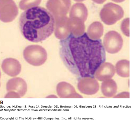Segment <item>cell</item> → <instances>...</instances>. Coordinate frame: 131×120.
Instances as JSON below:
<instances>
[{"instance_id": "obj_1", "label": "cell", "mask_w": 131, "mask_h": 120, "mask_svg": "<svg viewBox=\"0 0 131 120\" xmlns=\"http://www.w3.org/2000/svg\"><path fill=\"white\" fill-rule=\"evenodd\" d=\"M59 54L67 67L82 77L94 74L105 58L101 41L92 40L86 33L79 36L70 34L61 40Z\"/></svg>"}, {"instance_id": "obj_14", "label": "cell", "mask_w": 131, "mask_h": 120, "mask_svg": "<svg viewBox=\"0 0 131 120\" xmlns=\"http://www.w3.org/2000/svg\"><path fill=\"white\" fill-rule=\"evenodd\" d=\"M130 19L129 18L124 19L122 23L121 30L125 35L127 36H130Z\"/></svg>"}, {"instance_id": "obj_2", "label": "cell", "mask_w": 131, "mask_h": 120, "mask_svg": "<svg viewBox=\"0 0 131 120\" xmlns=\"http://www.w3.org/2000/svg\"><path fill=\"white\" fill-rule=\"evenodd\" d=\"M55 24L52 14L40 6L27 9L21 14L19 20L22 35L27 40L34 43L44 41L51 36Z\"/></svg>"}, {"instance_id": "obj_13", "label": "cell", "mask_w": 131, "mask_h": 120, "mask_svg": "<svg viewBox=\"0 0 131 120\" xmlns=\"http://www.w3.org/2000/svg\"><path fill=\"white\" fill-rule=\"evenodd\" d=\"M117 89L116 83L113 80L103 82L102 85V89L103 93L106 94H114L116 91Z\"/></svg>"}, {"instance_id": "obj_12", "label": "cell", "mask_w": 131, "mask_h": 120, "mask_svg": "<svg viewBox=\"0 0 131 120\" xmlns=\"http://www.w3.org/2000/svg\"><path fill=\"white\" fill-rule=\"evenodd\" d=\"M71 15L72 16L79 17L85 20L87 15L86 8L83 4H76L73 7Z\"/></svg>"}, {"instance_id": "obj_11", "label": "cell", "mask_w": 131, "mask_h": 120, "mask_svg": "<svg viewBox=\"0 0 131 120\" xmlns=\"http://www.w3.org/2000/svg\"><path fill=\"white\" fill-rule=\"evenodd\" d=\"M117 73L123 77H128L129 74V62L123 60L119 61L116 66Z\"/></svg>"}, {"instance_id": "obj_7", "label": "cell", "mask_w": 131, "mask_h": 120, "mask_svg": "<svg viewBox=\"0 0 131 120\" xmlns=\"http://www.w3.org/2000/svg\"><path fill=\"white\" fill-rule=\"evenodd\" d=\"M114 67L111 64H103L98 69L96 74V77L98 79L103 80L111 78L114 75Z\"/></svg>"}, {"instance_id": "obj_9", "label": "cell", "mask_w": 131, "mask_h": 120, "mask_svg": "<svg viewBox=\"0 0 131 120\" xmlns=\"http://www.w3.org/2000/svg\"><path fill=\"white\" fill-rule=\"evenodd\" d=\"M7 89L16 91L20 93H25L27 90L26 83L21 78H17L10 80L7 84Z\"/></svg>"}, {"instance_id": "obj_10", "label": "cell", "mask_w": 131, "mask_h": 120, "mask_svg": "<svg viewBox=\"0 0 131 120\" xmlns=\"http://www.w3.org/2000/svg\"><path fill=\"white\" fill-rule=\"evenodd\" d=\"M103 25L100 22H95L89 27L87 34L92 40H99L103 35Z\"/></svg>"}, {"instance_id": "obj_6", "label": "cell", "mask_w": 131, "mask_h": 120, "mask_svg": "<svg viewBox=\"0 0 131 120\" xmlns=\"http://www.w3.org/2000/svg\"><path fill=\"white\" fill-rule=\"evenodd\" d=\"M2 67L4 72L12 77L19 75L21 70V66L19 62L14 59L10 58L4 60Z\"/></svg>"}, {"instance_id": "obj_8", "label": "cell", "mask_w": 131, "mask_h": 120, "mask_svg": "<svg viewBox=\"0 0 131 120\" xmlns=\"http://www.w3.org/2000/svg\"><path fill=\"white\" fill-rule=\"evenodd\" d=\"M78 85L80 90L84 93H94L99 88L97 82L95 80L91 78H85L81 80Z\"/></svg>"}, {"instance_id": "obj_4", "label": "cell", "mask_w": 131, "mask_h": 120, "mask_svg": "<svg viewBox=\"0 0 131 120\" xmlns=\"http://www.w3.org/2000/svg\"><path fill=\"white\" fill-rule=\"evenodd\" d=\"M124 15V11L121 6L111 3L106 4L100 13L101 20L108 25L116 23L123 17Z\"/></svg>"}, {"instance_id": "obj_3", "label": "cell", "mask_w": 131, "mask_h": 120, "mask_svg": "<svg viewBox=\"0 0 131 120\" xmlns=\"http://www.w3.org/2000/svg\"><path fill=\"white\" fill-rule=\"evenodd\" d=\"M24 58L28 63L35 66L42 65L47 58V53L44 48L38 45L27 46L23 52Z\"/></svg>"}, {"instance_id": "obj_5", "label": "cell", "mask_w": 131, "mask_h": 120, "mask_svg": "<svg viewBox=\"0 0 131 120\" xmlns=\"http://www.w3.org/2000/svg\"><path fill=\"white\" fill-rule=\"evenodd\" d=\"M103 43L106 50L111 54H114L120 51L123 45V40L120 34L117 32L110 31L105 34Z\"/></svg>"}]
</instances>
